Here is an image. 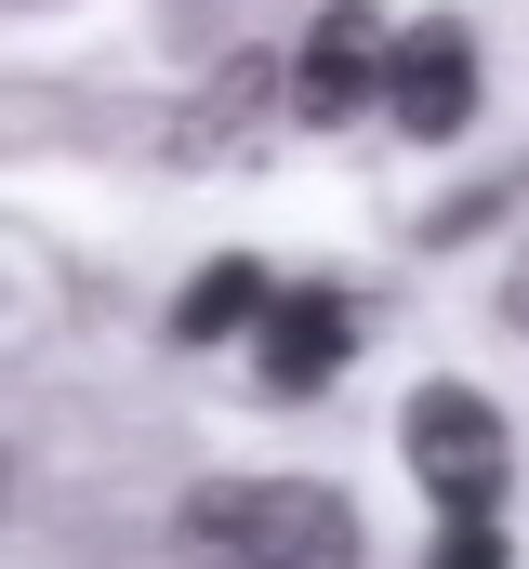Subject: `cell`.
Returning a JSON list of instances; mask_svg holds the SVG:
<instances>
[{
  "instance_id": "cell-2",
  "label": "cell",
  "mask_w": 529,
  "mask_h": 569,
  "mask_svg": "<svg viewBox=\"0 0 529 569\" xmlns=\"http://www.w3.org/2000/svg\"><path fill=\"white\" fill-rule=\"evenodd\" d=\"M397 437H410V477H423L450 517H463V503H490V490H503V463H517V450H503V411H490L477 385H423V398L397 411Z\"/></svg>"
},
{
  "instance_id": "cell-9",
  "label": "cell",
  "mask_w": 529,
  "mask_h": 569,
  "mask_svg": "<svg viewBox=\"0 0 529 569\" xmlns=\"http://www.w3.org/2000/svg\"><path fill=\"white\" fill-rule=\"evenodd\" d=\"M503 305H517V331H529V266H517V291H503Z\"/></svg>"
},
{
  "instance_id": "cell-6",
  "label": "cell",
  "mask_w": 529,
  "mask_h": 569,
  "mask_svg": "<svg viewBox=\"0 0 529 569\" xmlns=\"http://www.w3.org/2000/svg\"><path fill=\"white\" fill-rule=\"evenodd\" d=\"M252 318H264V266L252 252H212L199 279L172 291V331H186V345H239Z\"/></svg>"
},
{
  "instance_id": "cell-7",
  "label": "cell",
  "mask_w": 529,
  "mask_h": 569,
  "mask_svg": "<svg viewBox=\"0 0 529 569\" xmlns=\"http://www.w3.org/2000/svg\"><path fill=\"white\" fill-rule=\"evenodd\" d=\"M278 93V67L239 53V67H212V93H199V120H172V159H239L252 146V107Z\"/></svg>"
},
{
  "instance_id": "cell-8",
  "label": "cell",
  "mask_w": 529,
  "mask_h": 569,
  "mask_svg": "<svg viewBox=\"0 0 529 569\" xmlns=\"http://www.w3.org/2000/svg\"><path fill=\"white\" fill-rule=\"evenodd\" d=\"M503 557H517V543H503V517H490V503H463V517L437 530V557H423V569H503Z\"/></svg>"
},
{
  "instance_id": "cell-4",
  "label": "cell",
  "mask_w": 529,
  "mask_h": 569,
  "mask_svg": "<svg viewBox=\"0 0 529 569\" xmlns=\"http://www.w3.org/2000/svg\"><path fill=\"white\" fill-rule=\"evenodd\" d=\"M371 107H385L397 133H463V120H477V40H463V27H450V13H423V27H397L385 40V93H371Z\"/></svg>"
},
{
  "instance_id": "cell-5",
  "label": "cell",
  "mask_w": 529,
  "mask_h": 569,
  "mask_svg": "<svg viewBox=\"0 0 529 569\" xmlns=\"http://www.w3.org/2000/svg\"><path fill=\"white\" fill-rule=\"evenodd\" d=\"M385 13H371V0H331V13H318V40H305V53H291V120H318V133H331V120H358V107H371V93H385Z\"/></svg>"
},
{
  "instance_id": "cell-1",
  "label": "cell",
  "mask_w": 529,
  "mask_h": 569,
  "mask_svg": "<svg viewBox=\"0 0 529 569\" xmlns=\"http://www.w3.org/2000/svg\"><path fill=\"white\" fill-rule=\"evenodd\" d=\"M186 569H358V503L318 477H226L186 503Z\"/></svg>"
},
{
  "instance_id": "cell-3",
  "label": "cell",
  "mask_w": 529,
  "mask_h": 569,
  "mask_svg": "<svg viewBox=\"0 0 529 569\" xmlns=\"http://www.w3.org/2000/svg\"><path fill=\"white\" fill-rule=\"evenodd\" d=\"M345 358H358V291H331V279L264 291V318H252V371H264V398H318Z\"/></svg>"
}]
</instances>
